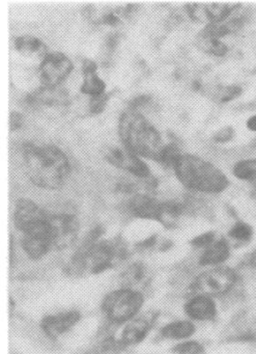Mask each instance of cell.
<instances>
[{
	"instance_id": "1",
	"label": "cell",
	"mask_w": 256,
	"mask_h": 354,
	"mask_svg": "<svg viewBox=\"0 0 256 354\" xmlns=\"http://www.w3.org/2000/svg\"><path fill=\"white\" fill-rule=\"evenodd\" d=\"M22 157L28 179L42 189H59L71 173L69 158L55 145L26 142Z\"/></svg>"
},
{
	"instance_id": "2",
	"label": "cell",
	"mask_w": 256,
	"mask_h": 354,
	"mask_svg": "<svg viewBox=\"0 0 256 354\" xmlns=\"http://www.w3.org/2000/svg\"><path fill=\"white\" fill-rule=\"evenodd\" d=\"M173 171L184 187L199 194H222L230 184L222 169L210 161L189 153L181 155Z\"/></svg>"
},
{
	"instance_id": "3",
	"label": "cell",
	"mask_w": 256,
	"mask_h": 354,
	"mask_svg": "<svg viewBox=\"0 0 256 354\" xmlns=\"http://www.w3.org/2000/svg\"><path fill=\"white\" fill-rule=\"evenodd\" d=\"M119 136L123 146L137 156L158 161L164 144L154 125L141 113L128 109L119 120Z\"/></svg>"
},
{
	"instance_id": "4",
	"label": "cell",
	"mask_w": 256,
	"mask_h": 354,
	"mask_svg": "<svg viewBox=\"0 0 256 354\" xmlns=\"http://www.w3.org/2000/svg\"><path fill=\"white\" fill-rule=\"evenodd\" d=\"M144 302V296L139 292L121 289L109 293L103 300L102 308L111 321L121 323L133 319Z\"/></svg>"
},
{
	"instance_id": "5",
	"label": "cell",
	"mask_w": 256,
	"mask_h": 354,
	"mask_svg": "<svg viewBox=\"0 0 256 354\" xmlns=\"http://www.w3.org/2000/svg\"><path fill=\"white\" fill-rule=\"evenodd\" d=\"M73 69V63L68 55L61 51H51L39 66L41 86H61Z\"/></svg>"
},
{
	"instance_id": "6",
	"label": "cell",
	"mask_w": 256,
	"mask_h": 354,
	"mask_svg": "<svg viewBox=\"0 0 256 354\" xmlns=\"http://www.w3.org/2000/svg\"><path fill=\"white\" fill-rule=\"evenodd\" d=\"M235 273L226 267H218L201 273L194 281L193 289L201 295L219 296L226 294L235 285Z\"/></svg>"
},
{
	"instance_id": "7",
	"label": "cell",
	"mask_w": 256,
	"mask_h": 354,
	"mask_svg": "<svg viewBox=\"0 0 256 354\" xmlns=\"http://www.w3.org/2000/svg\"><path fill=\"white\" fill-rule=\"evenodd\" d=\"M242 6L239 3H190L186 5V11L193 21L208 26L227 21Z\"/></svg>"
},
{
	"instance_id": "8",
	"label": "cell",
	"mask_w": 256,
	"mask_h": 354,
	"mask_svg": "<svg viewBox=\"0 0 256 354\" xmlns=\"http://www.w3.org/2000/svg\"><path fill=\"white\" fill-rule=\"evenodd\" d=\"M48 225L52 250L71 246L79 233V221L69 213H49Z\"/></svg>"
},
{
	"instance_id": "9",
	"label": "cell",
	"mask_w": 256,
	"mask_h": 354,
	"mask_svg": "<svg viewBox=\"0 0 256 354\" xmlns=\"http://www.w3.org/2000/svg\"><path fill=\"white\" fill-rule=\"evenodd\" d=\"M103 155L110 165L128 171L138 179H146L152 176L148 165L126 147H107L103 151Z\"/></svg>"
},
{
	"instance_id": "10",
	"label": "cell",
	"mask_w": 256,
	"mask_h": 354,
	"mask_svg": "<svg viewBox=\"0 0 256 354\" xmlns=\"http://www.w3.org/2000/svg\"><path fill=\"white\" fill-rule=\"evenodd\" d=\"M48 216L49 213L30 198H21L16 203L14 223L23 234L46 223Z\"/></svg>"
},
{
	"instance_id": "11",
	"label": "cell",
	"mask_w": 256,
	"mask_h": 354,
	"mask_svg": "<svg viewBox=\"0 0 256 354\" xmlns=\"http://www.w3.org/2000/svg\"><path fill=\"white\" fill-rule=\"evenodd\" d=\"M22 248L26 250L28 256L34 260L43 258L52 250L48 221L41 227L23 234Z\"/></svg>"
},
{
	"instance_id": "12",
	"label": "cell",
	"mask_w": 256,
	"mask_h": 354,
	"mask_svg": "<svg viewBox=\"0 0 256 354\" xmlns=\"http://www.w3.org/2000/svg\"><path fill=\"white\" fill-rule=\"evenodd\" d=\"M28 102L32 105L67 106L70 103V94L61 86H41L28 95Z\"/></svg>"
},
{
	"instance_id": "13",
	"label": "cell",
	"mask_w": 256,
	"mask_h": 354,
	"mask_svg": "<svg viewBox=\"0 0 256 354\" xmlns=\"http://www.w3.org/2000/svg\"><path fill=\"white\" fill-rule=\"evenodd\" d=\"M80 315L77 310L61 313L43 319L42 327L48 337H57L75 326L79 321Z\"/></svg>"
},
{
	"instance_id": "14",
	"label": "cell",
	"mask_w": 256,
	"mask_h": 354,
	"mask_svg": "<svg viewBox=\"0 0 256 354\" xmlns=\"http://www.w3.org/2000/svg\"><path fill=\"white\" fill-rule=\"evenodd\" d=\"M98 66L92 59H86L82 65L83 80L80 86V92L90 97L100 96L106 93V84L97 73Z\"/></svg>"
},
{
	"instance_id": "15",
	"label": "cell",
	"mask_w": 256,
	"mask_h": 354,
	"mask_svg": "<svg viewBox=\"0 0 256 354\" xmlns=\"http://www.w3.org/2000/svg\"><path fill=\"white\" fill-rule=\"evenodd\" d=\"M186 314L196 321H208L215 318L217 306L210 296L197 294L186 304Z\"/></svg>"
},
{
	"instance_id": "16",
	"label": "cell",
	"mask_w": 256,
	"mask_h": 354,
	"mask_svg": "<svg viewBox=\"0 0 256 354\" xmlns=\"http://www.w3.org/2000/svg\"><path fill=\"white\" fill-rule=\"evenodd\" d=\"M160 201L146 194H135L130 200V210L135 216L144 219H152L158 221L159 212H160Z\"/></svg>"
},
{
	"instance_id": "17",
	"label": "cell",
	"mask_w": 256,
	"mask_h": 354,
	"mask_svg": "<svg viewBox=\"0 0 256 354\" xmlns=\"http://www.w3.org/2000/svg\"><path fill=\"white\" fill-rule=\"evenodd\" d=\"M16 50L26 57L32 59H44L50 51L48 47L38 37L32 35H22L15 39Z\"/></svg>"
},
{
	"instance_id": "18",
	"label": "cell",
	"mask_w": 256,
	"mask_h": 354,
	"mask_svg": "<svg viewBox=\"0 0 256 354\" xmlns=\"http://www.w3.org/2000/svg\"><path fill=\"white\" fill-rule=\"evenodd\" d=\"M229 256L230 248L228 242L224 238H221L204 250V254L200 257L199 263L202 266H216L225 262Z\"/></svg>"
},
{
	"instance_id": "19",
	"label": "cell",
	"mask_w": 256,
	"mask_h": 354,
	"mask_svg": "<svg viewBox=\"0 0 256 354\" xmlns=\"http://www.w3.org/2000/svg\"><path fill=\"white\" fill-rule=\"evenodd\" d=\"M185 209V205L179 201L168 200L161 202L158 221L165 227H171L177 223Z\"/></svg>"
},
{
	"instance_id": "20",
	"label": "cell",
	"mask_w": 256,
	"mask_h": 354,
	"mask_svg": "<svg viewBox=\"0 0 256 354\" xmlns=\"http://www.w3.org/2000/svg\"><path fill=\"white\" fill-rule=\"evenodd\" d=\"M195 325L191 321L179 320L165 325L162 329V335L168 339H189L195 333Z\"/></svg>"
},
{
	"instance_id": "21",
	"label": "cell",
	"mask_w": 256,
	"mask_h": 354,
	"mask_svg": "<svg viewBox=\"0 0 256 354\" xmlns=\"http://www.w3.org/2000/svg\"><path fill=\"white\" fill-rule=\"evenodd\" d=\"M150 325L144 319L132 320L121 333V341L125 344H138L148 335Z\"/></svg>"
},
{
	"instance_id": "22",
	"label": "cell",
	"mask_w": 256,
	"mask_h": 354,
	"mask_svg": "<svg viewBox=\"0 0 256 354\" xmlns=\"http://www.w3.org/2000/svg\"><path fill=\"white\" fill-rule=\"evenodd\" d=\"M196 46L206 55H212V57H222L228 53V46L222 42L221 39L202 36L200 34H198L197 38H196Z\"/></svg>"
},
{
	"instance_id": "23",
	"label": "cell",
	"mask_w": 256,
	"mask_h": 354,
	"mask_svg": "<svg viewBox=\"0 0 256 354\" xmlns=\"http://www.w3.org/2000/svg\"><path fill=\"white\" fill-rule=\"evenodd\" d=\"M233 175L239 181L256 183V158L237 161L233 167Z\"/></svg>"
},
{
	"instance_id": "24",
	"label": "cell",
	"mask_w": 256,
	"mask_h": 354,
	"mask_svg": "<svg viewBox=\"0 0 256 354\" xmlns=\"http://www.w3.org/2000/svg\"><path fill=\"white\" fill-rule=\"evenodd\" d=\"M243 94V88L237 84L220 86L213 93V99L218 103H228L235 100Z\"/></svg>"
},
{
	"instance_id": "25",
	"label": "cell",
	"mask_w": 256,
	"mask_h": 354,
	"mask_svg": "<svg viewBox=\"0 0 256 354\" xmlns=\"http://www.w3.org/2000/svg\"><path fill=\"white\" fill-rule=\"evenodd\" d=\"M183 153L179 150V146L175 142L164 145L162 152L160 154L158 162H160L163 167L166 169H173L175 167V163L179 160V157Z\"/></svg>"
},
{
	"instance_id": "26",
	"label": "cell",
	"mask_w": 256,
	"mask_h": 354,
	"mask_svg": "<svg viewBox=\"0 0 256 354\" xmlns=\"http://www.w3.org/2000/svg\"><path fill=\"white\" fill-rule=\"evenodd\" d=\"M254 231L251 225L246 221H237L228 232V236L231 239L239 242H248L253 237Z\"/></svg>"
},
{
	"instance_id": "27",
	"label": "cell",
	"mask_w": 256,
	"mask_h": 354,
	"mask_svg": "<svg viewBox=\"0 0 256 354\" xmlns=\"http://www.w3.org/2000/svg\"><path fill=\"white\" fill-rule=\"evenodd\" d=\"M173 351L175 354H202L204 352V348L198 342L185 341L175 346Z\"/></svg>"
},
{
	"instance_id": "28",
	"label": "cell",
	"mask_w": 256,
	"mask_h": 354,
	"mask_svg": "<svg viewBox=\"0 0 256 354\" xmlns=\"http://www.w3.org/2000/svg\"><path fill=\"white\" fill-rule=\"evenodd\" d=\"M235 131L233 126H224V127L220 128L215 132L214 136H213V140L217 144H227L235 138Z\"/></svg>"
},
{
	"instance_id": "29",
	"label": "cell",
	"mask_w": 256,
	"mask_h": 354,
	"mask_svg": "<svg viewBox=\"0 0 256 354\" xmlns=\"http://www.w3.org/2000/svg\"><path fill=\"white\" fill-rule=\"evenodd\" d=\"M216 241V235L215 232H206V233L200 234V235L196 236L193 239L191 240V244L195 248H208L210 244L214 243Z\"/></svg>"
},
{
	"instance_id": "30",
	"label": "cell",
	"mask_w": 256,
	"mask_h": 354,
	"mask_svg": "<svg viewBox=\"0 0 256 354\" xmlns=\"http://www.w3.org/2000/svg\"><path fill=\"white\" fill-rule=\"evenodd\" d=\"M109 95L107 93L100 95V96L90 97V109L95 115H99L104 111L108 103Z\"/></svg>"
},
{
	"instance_id": "31",
	"label": "cell",
	"mask_w": 256,
	"mask_h": 354,
	"mask_svg": "<svg viewBox=\"0 0 256 354\" xmlns=\"http://www.w3.org/2000/svg\"><path fill=\"white\" fill-rule=\"evenodd\" d=\"M24 117L19 111H13L10 113V132L16 131V130L20 129L23 125Z\"/></svg>"
},
{
	"instance_id": "32",
	"label": "cell",
	"mask_w": 256,
	"mask_h": 354,
	"mask_svg": "<svg viewBox=\"0 0 256 354\" xmlns=\"http://www.w3.org/2000/svg\"><path fill=\"white\" fill-rule=\"evenodd\" d=\"M103 22L107 26H115L119 24V19L117 16H115L113 13H107L103 16Z\"/></svg>"
},
{
	"instance_id": "33",
	"label": "cell",
	"mask_w": 256,
	"mask_h": 354,
	"mask_svg": "<svg viewBox=\"0 0 256 354\" xmlns=\"http://www.w3.org/2000/svg\"><path fill=\"white\" fill-rule=\"evenodd\" d=\"M246 128H247L249 131L256 133V113L248 118L247 121H246Z\"/></svg>"
}]
</instances>
